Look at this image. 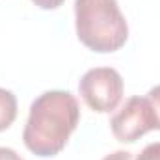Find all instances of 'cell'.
<instances>
[{
    "instance_id": "1",
    "label": "cell",
    "mask_w": 160,
    "mask_h": 160,
    "mask_svg": "<svg viewBox=\"0 0 160 160\" xmlns=\"http://www.w3.org/2000/svg\"><path fill=\"white\" fill-rule=\"evenodd\" d=\"M80 119L78 101L63 89L45 91L32 102L22 132L24 145L38 157L58 155Z\"/></svg>"
},
{
    "instance_id": "2",
    "label": "cell",
    "mask_w": 160,
    "mask_h": 160,
    "mask_svg": "<svg viewBox=\"0 0 160 160\" xmlns=\"http://www.w3.org/2000/svg\"><path fill=\"white\" fill-rule=\"evenodd\" d=\"M75 24L82 45L95 52H116L128 39L118 0H75Z\"/></svg>"
},
{
    "instance_id": "3",
    "label": "cell",
    "mask_w": 160,
    "mask_h": 160,
    "mask_svg": "<svg viewBox=\"0 0 160 160\" xmlns=\"http://www.w3.org/2000/svg\"><path fill=\"white\" fill-rule=\"evenodd\" d=\"M78 91L91 110L108 114L121 102L123 78L114 67H93L80 78Z\"/></svg>"
},
{
    "instance_id": "4",
    "label": "cell",
    "mask_w": 160,
    "mask_h": 160,
    "mask_svg": "<svg viewBox=\"0 0 160 160\" xmlns=\"http://www.w3.org/2000/svg\"><path fill=\"white\" fill-rule=\"evenodd\" d=\"M114 136L123 143H134L155 128V119L145 97H130L110 121Z\"/></svg>"
},
{
    "instance_id": "5",
    "label": "cell",
    "mask_w": 160,
    "mask_h": 160,
    "mask_svg": "<svg viewBox=\"0 0 160 160\" xmlns=\"http://www.w3.org/2000/svg\"><path fill=\"white\" fill-rule=\"evenodd\" d=\"M17 118V97L13 91L0 88V132L9 128Z\"/></svg>"
},
{
    "instance_id": "6",
    "label": "cell",
    "mask_w": 160,
    "mask_h": 160,
    "mask_svg": "<svg viewBox=\"0 0 160 160\" xmlns=\"http://www.w3.org/2000/svg\"><path fill=\"white\" fill-rule=\"evenodd\" d=\"M145 99L149 102V108H151V114H153V119H155V128L160 130V84L149 89Z\"/></svg>"
},
{
    "instance_id": "7",
    "label": "cell",
    "mask_w": 160,
    "mask_h": 160,
    "mask_svg": "<svg viewBox=\"0 0 160 160\" xmlns=\"http://www.w3.org/2000/svg\"><path fill=\"white\" fill-rule=\"evenodd\" d=\"M136 160H160V142L145 145L142 153L136 157Z\"/></svg>"
},
{
    "instance_id": "8",
    "label": "cell",
    "mask_w": 160,
    "mask_h": 160,
    "mask_svg": "<svg viewBox=\"0 0 160 160\" xmlns=\"http://www.w3.org/2000/svg\"><path fill=\"white\" fill-rule=\"evenodd\" d=\"M38 8L41 9H56V8H60L65 0H32Z\"/></svg>"
},
{
    "instance_id": "9",
    "label": "cell",
    "mask_w": 160,
    "mask_h": 160,
    "mask_svg": "<svg viewBox=\"0 0 160 160\" xmlns=\"http://www.w3.org/2000/svg\"><path fill=\"white\" fill-rule=\"evenodd\" d=\"M102 160H136L130 151H114L110 155H106Z\"/></svg>"
},
{
    "instance_id": "10",
    "label": "cell",
    "mask_w": 160,
    "mask_h": 160,
    "mask_svg": "<svg viewBox=\"0 0 160 160\" xmlns=\"http://www.w3.org/2000/svg\"><path fill=\"white\" fill-rule=\"evenodd\" d=\"M0 160H24L9 147H0Z\"/></svg>"
}]
</instances>
